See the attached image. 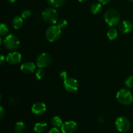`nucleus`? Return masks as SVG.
Here are the masks:
<instances>
[{"label":"nucleus","instance_id":"5","mask_svg":"<svg viewBox=\"0 0 133 133\" xmlns=\"http://www.w3.org/2000/svg\"><path fill=\"white\" fill-rule=\"evenodd\" d=\"M3 44L9 50H16L19 46V40L16 36L11 34L5 37L3 40Z\"/></svg>","mask_w":133,"mask_h":133},{"label":"nucleus","instance_id":"12","mask_svg":"<svg viewBox=\"0 0 133 133\" xmlns=\"http://www.w3.org/2000/svg\"><path fill=\"white\" fill-rule=\"evenodd\" d=\"M132 23L130 21L123 20L119 23V29L122 32L125 34L129 33L132 30Z\"/></svg>","mask_w":133,"mask_h":133},{"label":"nucleus","instance_id":"6","mask_svg":"<svg viewBox=\"0 0 133 133\" xmlns=\"http://www.w3.org/2000/svg\"><path fill=\"white\" fill-rule=\"evenodd\" d=\"M115 125L118 131L121 132H127L131 127L129 120L127 118L123 116L118 117L116 120Z\"/></svg>","mask_w":133,"mask_h":133},{"label":"nucleus","instance_id":"13","mask_svg":"<svg viewBox=\"0 0 133 133\" xmlns=\"http://www.w3.org/2000/svg\"><path fill=\"white\" fill-rule=\"evenodd\" d=\"M35 70H36V65L32 62H25L21 66L22 71L26 74H32L35 71Z\"/></svg>","mask_w":133,"mask_h":133},{"label":"nucleus","instance_id":"25","mask_svg":"<svg viewBox=\"0 0 133 133\" xmlns=\"http://www.w3.org/2000/svg\"><path fill=\"white\" fill-rule=\"evenodd\" d=\"M31 14H32V12H31V10H25L22 12V17L23 18H24V19H27V18H29V17L31 16Z\"/></svg>","mask_w":133,"mask_h":133},{"label":"nucleus","instance_id":"14","mask_svg":"<svg viewBox=\"0 0 133 133\" xmlns=\"http://www.w3.org/2000/svg\"><path fill=\"white\" fill-rule=\"evenodd\" d=\"M48 129V125L45 122H38L35 124L34 131L37 133L44 132Z\"/></svg>","mask_w":133,"mask_h":133},{"label":"nucleus","instance_id":"24","mask_svg":"<svg viewBox=\"0 0 133 133\" xmlns=\"http://www.w3.org/2000/svg\"><path fill=\"white\" fill-rule=\"evenodd\" d=\"M125 86L128 88H132L133 87V76H130L126 79Z\"/></svg>","mask_w":133,"mask_h":133},{"label":"nucleus","instance_id":"27","mask_svg":"<svg viewBox=\"0 0 133 133\" xmlns=\"http://www.w3.org/2000/svg\"><path fill=\"white\" fill-rule=\"evenodd\" d=\"M49 133H61V132L57 127H54L49 131Z\"/></svg>","mask_w":133,"mask_h":133},{"label":"nucleus","instance_id":"10","mask_svg":"<svg viewBox=\"0 0 133 133\" xmlns=\"http://www.w3.org/2000/svg\"><path fill=\"white\" fill-rule=\"evenodd\" d=\"M22 60V55L18 52H12L6 56V61L10 65H15L19 63Z\"/></svg>","mask_w":133,"mask_h":133},{"label":"nucleus","instance_id":"4","mask_svg":"<svg viewBox=\"0 0 133 133\" xmlns=\"http://www.w3.org/2000/svg\"><path fill=\"white\" fill-rule=\"evenodd\" d=\"M61 35V29L57 25H51L48 27L45 32V37L51 42L57 41Z\"/></svg>","mask_w":133,"mask_h":133},{"label":"nucleus","instance_id":"7","mask_svg":"<svg viewBox=\"0 0 133 133\" xmlns=\"http://www.w3.org/2000/svg\"><path fill=\"white\" fill-rule=\"evenodd\" d=\"M52 62V58L48 53H43L39 55L36 59V64L40 68H43L49 66Z\"/></svg>","mask_w":133,"mask_h":133},{"label":"nucleus","instance_id":"11","mask_svg":"<svg viewBox=\"0 0 133 133\" xmlns=\"http://www.w3.org/2000/svg\"><path fill=\"white\" fill-rule=\"evenodd\" d=\"M31 111L35 115L40 116L44 114L46 111V106L44 103H36L32 105L31 108Z\"/></svg>","mask_w":133,"mask_h":133},{"label":"nucleus","instance_id":"1","mask_svg":"<svg viewBox=\"0 0 133 133\" xmlns=\"http://www.w3.org/2000/svg\"><path fill=\"white\" fill-rule=\"evenodd\" d=\"M42 18L47 23L55 25L57 23L58 19V12L53 8H47L43 11Z\"/></svg>","mask_w":133,"mask_h":133},{"label":"nucleus","instance_id":"15","mask_svg":"<svg viewBox=\"0 0 133 133\" xmlns=\"http://www.w3.org/2000/svg\"><path fill=\"white\" fill-rule=\"evenodd\" d=\"M23 18L19 16H16L14 18L12 22V24L13 27L15 29H19L23 25Z\"/></svg>","mask_w":133,"mask_h":133},{"label":"nucleus","instance_id":"29","mask_svg":"<svg viewBox=\"0 0 133 133\" xmlns=\"http://www.w3.org/2000/svg\"><path fill=\"white\" fill-rule=\"evenodd\" d=\"M4 114H5V110H4L3 107H0V118H2Z\"/></svg>","mask_w":133,"mask_h":133},{"label":"nucleus","instance_id":"3","mask_svg":"<svg viewBox=\"0 0 133 133\" xmlns=\"http://www.w3.org/2000/svg\"><path fill=\"white\" fill-rule=\"evenodd\" d=\"M117 101L123 105H131L133 101L132 94L127 89H122L116 94Z\"/></svg>","mask_w":133,"mask_h":133},{"label":"nucleus","instance_id":"19","mask_svg":"<svg viewBox=\"0 0 133 133\" xmlns=\"http://www.w3.org/2000/svg\"><path fill=\"white\" fill-rule=\"evenodd\" d=\"M118 32L116 29L112 28L107 32V37L109 40H113L116 39L118 36Z\"/></svg>","mask_w":133,"mask_h":133},{"label":"nucleus","instance_id":"26","mask_svg":"<svg viewBox=\"0 0 133 133\" xmlns=\"http://www.w3.org/2000/svg\"><path fill=\"white\" fill-rule=\"evenodd\" d=\"M59 75H60V77H61V79H63L64 81L66 80V79L68 78V74L65 71H61V72L60 73Z\"/></svg>","mask_w":133,"mask_h":133},{"label":"nucleus","instance_id":"20","mask_svg":"<svg viewBox=\"0 0 133 133\" xmlns=\"http://www.w3.org/2000/svg\"><path fill=\"white\" fill-rule=\"evenodd\" d=\"M51 123L55 127H59L62 125V120L59 116H54L51 119Z\"/></svg>","mask_w":133,"mask_h":133},{"label":"nucleus","instance_id":"22","mask_svg":"<svg viewBox=\"0 0 133 133\" xmlns=\"http://www.w3.org/2000/svg\"><path fill=\"white\" fill-rule=\"evenodd\" d=\"M35 75H36V78H37L38 79L41 80L42 79L44 78V75H45V73H44V71L42 70V69L39 68L38 70H37L36 71V74H35Z\"/></svg>","mask_w":133,"mask_h":133},{"label":"nucleus","instance_id":"33","mask_svg":"<svg viewBox=\"0 0 133 133\" xmlns=\"http://www.w3.org/2000/svg\"><path fill=\"white\" fill-rule=\"evenodd\" d=\"M78 1H79V2H84V1H86L87 0H78Z\"/></svg>","mask_w":133,"mask_h":133},{"label":"nucleus","instance_id":"23","mask_svg":"<svg viewBox=\"0 0 133 133\" xmlns=\"http://www.w3.org/2000/svg\"><path fill=\"white\" fill-rule=\"evenodd\" d=\"M68 22L65 19H61L57 22V26H58L61 29L66 28Z\"/></svg>","mask_w":133,"mask_h":133},{"label":"nucleus","instance_id":"31","mask_svg":"<svg viewBox=\"0 0 133 133\" xmlns=\"http://www.w3.org/2000/svg\"><path fill=\"white\" fill-rule=\"evenodd\" d=\"M98 122H99V123H103V122H105V119H104L103 117H99Z\"/></svg>","mask_w":133,"mask_h":133},{"label":"nucleus","instance_id":"17","mask_svg":"<svg viewBox=\"0 0 133 133\" xmlns=\"http://www.w3.org/2000/svg\"><path fill=\"white\" fill-rule=\"evenodd\" d=\"M25 129V125L23 122H18L14 125V131L16 133H23Z\"/></svg>","mask_w":133,"mask_h":133},{"label":"nucleus","instance_id":"30","mask_svg":"<svg viewBox=\"0 0 133 133\" xmlns=\"http://www.w3.org/2000/svg\"><path fill=\"white\" fill-rule=\"evenodd\" d=\"M5 57H4V55H1V57H0V64H3L4 63V62H5Z\"/></svg>","mask_w":133,"mask_h":133},{"label":"nucleus","instance_id":"34","mask_svg":"<svg viewBox=\"0 0 133 133\" xmlns=\"http://www.w3.org/2000/svg\"><path fill=\"white\" fill-rule=\"evenodd\" d=\"M129 1H133V0H129Z\"/></svg>","mask_w":133,"mask_h":133},{"label":"nucleus","instance_id":"28","mask_svg":"<svg viewBox=\"0 0 133 133\" xmlns=\"http://www.w3.org/2000/svg\"><path fill=\"white\" fill-rule=\"evenodd\" d=\"M98 1L99 2L101 3L102 5H107V4H108L109 3H110L111 0H98Z\"/></svg>","mask_w":133,"mask_h":133},{"label":"nucleus","instance_id":"2","mask_svg":"<svg viewBox=\"0 0 133 133\" xmlns=\"http://www.w3.org/2000/svg\"><path fill=\"white\" fill-rule=\"evenodd\" d=\"M120 16L119 12L114 9L107 10L105 14V22L110 27H114L119 23Z\"/></svg>","mask_w":133,"mask_h":133},{"label":"nucleus","instance_id":"18","mask_svg":"<svg viewBox=\"0 0 133 133\" xmlns=\"http://www.w3.org/2000/svg\"><path fill=\"white\" fill-rule=\"evenodd\" d=\"M47 1L51 6L58 8L64 5L65 0H47Z\"/></svg>","mask_w":133,"mask_h":133},{"label":"nucleus","instance_id":"16","mask_svg":"<svg viewBox=\"0 0 133 133\" xmlns=\"http://www.w3.org/2000/svg\"><path fill=\"white\" fill-rule=\"evenodd\" d=\"M102 10V4L101 3H94L90 7L91 12L93 14H97Z\"/></svg>","mask_w":133,"mask_h":133},{"label":"nucleus","instance_id":"21","mask_svg":"<svg viewBox=\"0 0 133 133\" xmlns=\"http://www.w3.org/2000/svg\"><path fill=\"white\" fill-rule=\"evenodd\" d=\"M8 32H9V28H8L7 25L4 23H1V27H0V34H1V36H6Z\"/></svg>","mask_w":133,"mask_h":133},{"label":"nucleus","instance_id":"8","mask_svg":"<svg viewBox=\"0 0 133 133\" xmlns=\"http://www.w3.org/2000/svg\"><path fill=\"white\" fill-rule=\"evenodd\" d=\"M64 87L67 92L74 93L79 88V83L76 79L71 77H68L64 81Z\"/></svg>","mask_w":133,"mask_h":133},{"label":"nucleus","instance_id":"32","mask_svg":"<svg viewBox=\"0 0 133 133\" xmlns=\"http://www.w3.org/2000/svg\"><path fill=\"white\" fill-rule=\"evenodd\" d=\"M17 0H8V1H9L10 3H14L15 1H16Z\"/></svg>","mask_w":133,"mask_h":133},{"label":"nucleus","instance_id":"9","mask_svg":"<svg viewBox=\"0 0 133 133\" xmlns=\"http://www.w3.org/2000/svg\"><path fill=\"white\" fill-rule=\"evenodd\" d=\"M77 129L76 122L74 121H69L63 123L61 126V131L62 133H74Z\"/></svg>","mask_w":133,"mask_h":133}]
</instances>
